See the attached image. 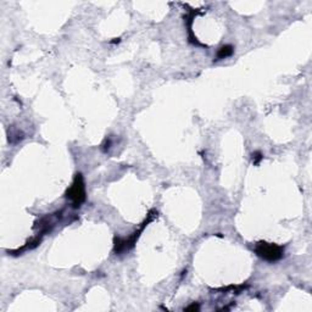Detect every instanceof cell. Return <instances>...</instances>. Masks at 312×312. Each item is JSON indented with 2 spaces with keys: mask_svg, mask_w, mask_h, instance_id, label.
I'll return each instance as SVG.
<instances>
[{
  "mask_svg": "<svg viewBox=\"0 0 312 312\" xmlns=\"http://www.w3.org/2000/svg\"><path fill=\"white\" fill-rule=\"evenodd\" d=\"M156 215H157V211H156V210H152V211L149 212V215H148L147 220L142 223V226H140L136 232L132 234L131 236H128L127 239L115 238V249H114V251L119 255L122 253H126V251L131 250V249L134 246V244L137 243L138 238L140 236V233H142L143 231H144V228L147 227V226L149 225L153 220H154V217Z\"/></svg>",
  "mask_w": 312,
  "mask_h": 312,
  "instance_id": "obj_1",
  "label": "cell"
},
{
  "mask_svg": "<svg viewBox=\"0 0 312 312\" xmlns=\"http://www.w3.org/2000/svg\"><path fill=\"white\" fill-rule=\"evenodd\" d=\"M66 197L72 202L75 209L82 206L83 202L85 201V186L82 173H77L75 176L71 187L66 192Z\"/></svg>",
  "mask_w": 312,
  "mask_h": 312,
  "instance_id": "obj_2",
  "label": "cell"
},
{
  "mask_svg": "<svg viewBox=\"0 0 312 312\" xmlns=\"http://www.w3.org/2000/svg\"><path fill=\"white\" fill-rule=\"evenodd\" d=\"M255 253L259 257L266 260L269 262L278 261L283 257L284 254V248L273 243H267V241H259L255 246Z\"/></svg>",
  "mask_w": 312,
  "mask_h": 312,
  "instance_id": "obj_3",
  "label": "cell"
},
{
  "mask_svg": "<svg viewBox=\"0 0 312 312\" xmlns=\"http://www.w3.org/2000/svg\"><path fill=\"white\" fill-rule=\"evenodd\" d=\"M234 49L232 45H223L221 46L220 50H218L217 53V56H216V60H222V59H226V58H230L231 55L233 54Z\"/></svg>",
  "mask_w": 312,
  "mask_h": 312,
  "instance_id": "obj_4",
  "label": "cell"
},
{
  "mask_svg": "<svg viewBox=\"0 0 312 312\" xmlns=\"http://www.w3.org/2000/svg\"><path fill=\"white\" fill-rule=\"evenodd\" d=\"M262 158H264V156H262V154L260 152H256L253 154V161L255 165H259V162L262 160Z\"/></svg>",
  "mask_w": 312,
  "mask_h": 312,
  "instance_id": "obj_5",
  "label": "cell"
},
{
  "mask_svg": "<svg viewBox=\"0 0 312 312\" xmlns=\"http://www.w3.org/2000/svg\"><path fill=\"white\" fill-rule=\"evenodd\" d=\"M196 310H199V305L195 303L193 304V305H191V306H188V308L184 309V311H196Z\"/></svg>",
  "mask_w": 312,
  "mask_h": 312,
  "instance_id": "obj_6",
  "label": "cell"
}]
</instances>
